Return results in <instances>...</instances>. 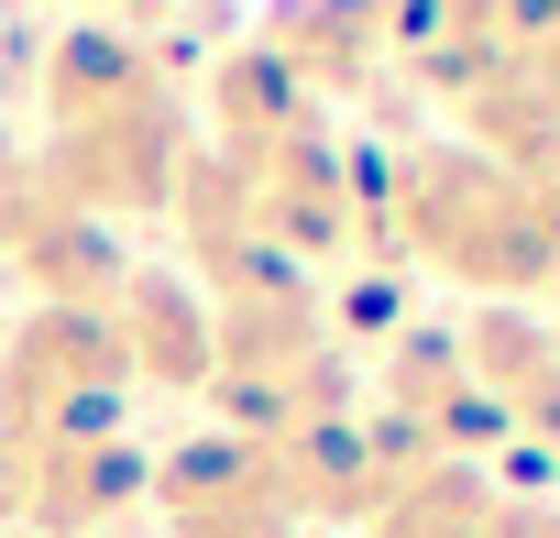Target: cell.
<instances>
[{
	"label": "cell",
	"instance_id": "obj_6",
	"mask_svg": "<svg viewBox=\"0 0 560 538\" xmlns=\"http://www.w3.org/2000/svg\"><path fill=\"white\" fill-rule=\"evenodd\" d=\"M472 385H483V407L516 429H549V451H560V330H538V319H483L472 330Z\"/></svg>",
	"mask_w": 560,
	"mask_h": 538
},
{
	"label": "cell",
	"instance_id": "obj_4",
	"mask_svg": "<svg viewBox=\"0 0 560 538\" xmlns=\"http://www.w3.org/2000/svg\"><path fill=\"white\" fill-rule=\"evenodd\" d=\"M154 505L176 538H298V505L253 440H187L154 472Z\"/></svg>",
	"mask_w": 560,
	"mask_h": 538
},
{
	"label": "cell",
	"instance_id": "obj_1",
	"mask_svg": "<svg viewBox=\"0 0 560 538\" xmlns=\"http://www.w3.org/2000/svg\"><path fill=\"white\" fill-rule=\"evenodd\" d=\"M45 100H56V187L78 209H154V198H176L187 132H176V100H165L143 45H121V34L56 45Z\"/></svg>",
	"mask_w": 560,
	"mask_h": 538
},
{
	"label": "cell",
	"instance_id": "obj_2",
	"mask_svg": "<svg viewBox=\"0 0 560 538\" xmlns=\"http://www.w3.org/2000/svg\"><path fill=\"white\" fill-rule=\"evenodd\" d=\"M396 231L418 264L462 286H494V297H538L560 286V264L538 242V209H527V176L516 165H483V154H418L407 187H396Z\"/></svg>",
	"mask_w": 560,
	"mask_h": 538
},
{
	"label": "cell",
	"instance_id": "obj_5",
	"mask_svg": "<svg viewBox=\"0 0 560 538\" xmlns=\"http://www.w3.org/2000/svg\"><path fill=\"white\" fill-rule=\"evenodd\" d=\"M121 319V363L143 374V385H209V363H220V330H209V297L187 286V276H121V297H110Z\"/></svg>",
	"mask_w": 560,
	"mask_h": 538
},
{
	"label": "cell",
	"instance_id": "obj_7",
	"mask_svg": "<svg viewBox=\"0 0 560 538\" xmlns=\"http://www.w3.org/2000/svg\"><path fill=\"white\" fill-rule=\"evenodd\" d=\"M143 494V461L121 451V440H67V451H34V527H56V538H78V527H100V516H121Z\"/></svg>",
	"mask_w": 560,
	"mask_h": 538
},
{
	"label": "cell",
	"instance_id": "obj_3",
	"mask_svg": "<svg viewBox=\"0 0 560 538\" xmlns=\"http://www.w3.org/2000/svg\"><path fill=\"white\" fill-rule=\"evenodd\" d=\"M121 396H132V363H121L110 308H34L12 363H0V429H23L34 451L121 440Z\"/></svg>",
	"mask_w": 560,
	"mask_h": 538
}]
</instances>
